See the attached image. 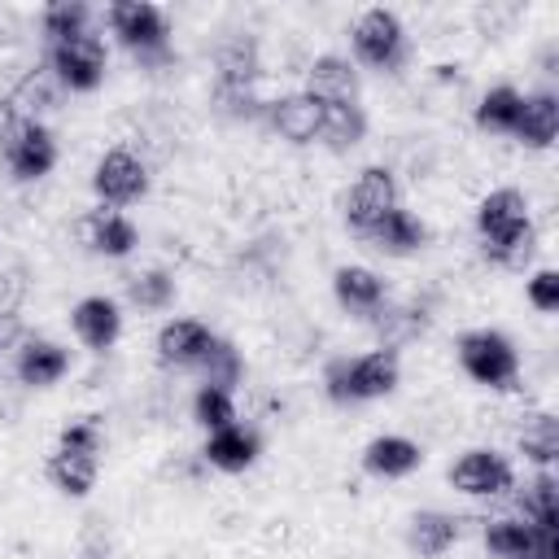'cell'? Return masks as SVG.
<instances>
[{
    "label": "cell",
    "instance_id": "484cf974",
    "mask_svg": "<svg viewBox=\"0 0 559 559\" xmlns=\"http://www.w3.org/2000/svg\"><path fill=\"white\" fill-rule=\"evenodd\" d=\"M520 100H524V92H515L511 83L489 87L480 96V105H476V127L480 131H493V135H511L515 122H520Z\"/></svg>",
    "mask_w": 559,
    "mask_h": 559
},
{
    "label": "cell",
    "instance_id": "d6a6232c",
    "mask_svg": "<svg viewBox=\"0 0 559 559\" xmlns=\"http://www.w3.org/2000/svg\"><path fill=\"white\" fill-rule=\"evenodd\" d=\"M192 419L205 428V432H218L227 424H236V397L218 384H201L192 393Z\"/></svg>",
    "mask_w": 559,
    "mask_h": 559
},
{
    "label": "cell",
    "instance_id": "83f0119b",
    "mask_svg": "<svg viewBox=\"0 0 559 559\" xmlns=\"http://www.w3.org/2000/svg\"><path fill=\"white\" fill-rule=\"evenodd\" d=\"M57 96H61V83L52 79V70H48V66L31 70V74L9 92V100H13V109H17L22 118H39V109H52V105H57Z\"/></svg>",
    "mask_w": 559,
    "mask_h": 559
},
{
    "label": "cell",
    "instance_id": "f546056e",
    "mask_svg": "<svg viewBox=\"0 0 559 559\" xmlns=\"http://www.w3.org/2000/svg\"><path fill=\"white\" fill-rule=\"evenodd\" d=\"M555 493H559V480L550 476V467H542V472L520 489V520H528V524H559Z\"/></svg>",
    "mask_w": 559,
    "mask_h": 559
},
{
    "label": "cell",
    "instance_id": "d590c367",
    "mask_svg": "<svg viewBox=\"0 0 559 559\" xmlns=\"http://www.w3.org/2000/svg\"><path fill=\"white\" fill-rule=\"evenodd\" d=\"M524 297H528L533 310L555 314V310H559V271H555V266H542V271L524 284Z\"/></svg>",
    "mask_w": 559,
    "mask_h": 559
},
{
    "label": "cell",
    "instance_id": "3957f363",
    "mask_svg": "<svg viewBox=\"0 0 559 559\" xmlns=\"http://www.w3.org/2000/svg\"><path fill=\"white\" fill-rule=\"evenodd\" d=\"M402 380V367H397V349H367V354H354V358H332L323 367V393L336 402V406H358V402H376V397H389Z\"/></svg>",
    "mask_w": 559,
    "mask_h": 559
},
{
    "label": "cell",
    "instance_id": "52a82bcc",
    "mask_svg": "<svg viewBox=\"0 0 559 559\" xmlns=\"http://www.w3.org/2000/svg\"><path fill=\"white\" fill-rule=\"evenodd\" d=\"M0 166L13 179H22V183L44 179L57 166V140H52V131L39 118H17L13 127L0 131Z\"/></svg>",
    "mask_w": 559,
    "mask_h": 559
},
{
    "label": "cell",
    "instance_id": "8fae6325",
    "mask_svg": "<svg viewBox=\"0 0 559 559\" xmlns=\"http://www.w3.org/2000/svg\"><path fill=\"white\" fill-rule=\"evenodd\" d=\"M92 192L100 197V205H109V210H118V205H131V201H140L144 192H148V166L131 153V148H109V153H100V162H96V170H92Z\"/></svg>",
    "mask_w": 559,
    "mask_h": 559
},
{
    "label": "cell",
    "instance_id": "d6986e66",
    "mask_svg": "<svg viewBox=\"0 0 559 559\" xmlns=\"http://www.w3.org/2000/svg\"><path fill=\"white\" fill-rule=\"evenodd\" d=\"M201 454H205L210 467H218V472H245V467L258 463L262 437H258L253 428H245V424H227V428H218V432L205 437V450H201Z\"/></svg>",
    "mask_w": 559,
    "mask_h": 559
},
{
    "label": "cell",
    "instance_id": "e575fe53",
    "mask_svg": "<svg viewBox=\"0 0 559 559\" xmlns=\"http://www.w3.org/2000/svg\"><path fill=\"white\" fill-rule=\"evenodd\" d=\"M266 100H258L253 83H214V109L227 118H258Z\"/></svg>",
    "mask_w": 559,
    "mask_h": 559
},
{
    "label": "cell",
    "instance_id": "e0dca14e",
    "mask_svg": "<svg viewBox=\"0 0 559 559\" xmlns=\"http://www.w3.org/2000/svg\"><path fill=\"white\" fill-rule=\"evenodd\" d=\"M424 463V450L402 437V432H380L362 445V467L371 476H384V480H397V476H411L415 467Z\"/></svg>",
    "mask_w": 559,
    "mask_h": 559
},
{
    "label": "cell",
    "instance_id": "5bb4252c",
    "mask_svg": "<svg viewBox=\"0 0 559 559\" xmlns=\"http://www.w3.org/2000/svg\"><path fill=\"white\" fill-rule=\"evenodd\" d=\"M332 293H336V301H341L349 314H358V319H376V314L389 306L384 280H380L371 266H358V262L332 271Z\"/></svg>",
    "mask_w": 559,
    "mask_h": 559
},
{
    "label": "cell",
    "instance_id": "7402d4cb",
    "mask_svg": "<svg viewBox=\"0 0 559 559\" xmlns=\"http://www.w3.org/2000/svg\"><path fill=\"white\" fill-rule=\"evenodd\" d=\"M459 533H463V528H459V515L428 507V511H415V515H411L406 542H411V550H415L419 559H441V555L459 542Z\"/></svg>",
    "mask_w": 559,
    "mask_h": 559
},
{
    "label": "cell",
    "instance_id": "7a4b0ae2",
    "mask_svg": "<svg viewBox=\"0 0 559 559\" xmlns=\"http://www.w3.org/2000/svg\"><path fill=\"white\" fill-rule=\"evenodd\" d=\"M100 450H105L100 415H83V419L66 424L48 454V480L70 498H87L100 476Z\"/></svg>",
    "mask_w": 559,
    "mask_h": 559
},
{
    "label": "cell",
    "instance_id": "7c38bea8",
    "mask_svg": "<svg viewBox=\"0 0 559 559\" xmlns=\"http://www.w3.org/2000/svg\"><path fill=\"white\" fill-rule=\"evenodd\" d=\"M262 118L271 122V131H280L288 144H314L319 127H323V100L310 92H288L262 105Z\"/></svg>",
    "mask_w": 559,
    "mask_h": 559
},
{
    "label": "cell",
    "instance_id": "d4e9b609",
    "mask_svg": "<svg viewBox=\"0 0 559 559\" xmlns=\"http://www.w3.org/2000/svg\"><path fill=\"white\" fill-rule=\"evenodd\" d=\"M485 550L493 559H533V524L520 515H498L485 524Z\"/></svg>",
    "mask_w": 559,
    "mask_h": 559
},
{
    "label": "cell",
    "instance_id": "8d00e7d4",
    "mask_svg": "<svg viewBox=\"0 0 559 559\" xmlns=\"http://www.w3.org/2000/svg\"><path fill=\"white\" fill-rule=\"evenodd\" d=\"M22 297H26L22 271H4L0 275V328H13V319L22 310Z\"/></svg>",
    "mask_w": 559,
    "mask_h": 559
},
{
    "label": "cell",
    "instance_id": "44dd1931",
    "mask_svg": "<svg viewBox=\"0 0 559 559\" xmlns=\"http://www.w3.org/2000/svg\"><path fill=\"white\" fill-rule=\"evenodd\" d=\"M306 92L319 100H358V70L341 52H323L306 70Z\"/></svg>",
    "mask_w": 559,
    "mask_h": 559
},
{
    "label": "cell",
    "instance_id": "603a6c76",
    "mask_svg": "<svg viewBox=\"0 0 559 559\" xmlns=\"http://www.w3.org/2000/svg\"><path fill=\"white\" fill-rule=\"evenodd\" d=\"M367 240L380 249V253H393V258H406V253H415V249H424L428 245V227L411 214V210H389L371 231H367Z\"/></svg>",
    "mask_w": 559,
    "mask_h": 559
},
{
    "label": "cell",
    "instance_id": "9c48e42d",
    "mask_svg": "<svg viewBox=\"0 0 559 559\" xmlns=\"http://www.w3.org/2000/svg\"><path fill=\"white\" fill-rule=\"evenodd\" d=\"M397 210V179L389 166H362L358 179L349 183L345 192V223L358 240H367V231L389 214Z\"/></svg>",
    "mask_w": 559,
    "mask_h": 559
},
{
    "label": "cell",
    "instance_id": "2e32d148",
    "mask_svg": "<svg viewBox=\"0 0 559 559\" xmlns=\"http://www.w3.org/2000/svg\"><path fill=\"white\" fill-rule=\"evenodd\" d=\"M66 371H70V354H66V345H57L48 336H31L17 349V362H13V376L26 389H52Z\"/></svg>",
    "mask_w": 559,
    "mask_h": 559
},
{
    "label": "cell",
    "instance_id": "8992f818",
    "mask_svg": "<svg viewBox=\"0 0 559 559\" xmlns=\"http://www.w3.org/2000/svg\"><path fill=\"white\" fill-rule=\"evenodd\" d=\"M459 362L463 371L485 389H511L520 380V354L507 332L498 328H472L459 336Z\"/></svg>",
    "mask_w": 559,
    "mask_h": 559
},
{
    "label": "cell",
    "instance_id": "9a60e30c",
    "mask_svg": "<svg viewBox=\"0 0 559 559\" xmlns=\"http://www.w3.org/2000/svg\"><path fill=\"white\" fill-rule=\"evenodd\" d=\"M210 345H214V332L201 319H170L153 341L162 367H197L210 354Z\"/></svg>",
    "mask_w": 559,
    "mask_h": 559
},
{
    "label": "cell",
    "instance_id": "6da1fadb",
    "mask_svg": "<svg viewBox=\"0 0 559 559\" xmlns=\"http://www.w3.org/2000/svg\"><path fill=\"white\" fill-rule=\"evenodd\" d=\"M476 231H480V249L489 262L498 266H524L533 253V218H528V197L520 188H493L480 205H476Z\"/></svg>",
    "mask_w": 559,
    "mask_h": 559
},
{
    "label": "cell",
    "instance_id": "1f68e13d",
    "mask_svg": "<svg viewBox=\"0 0 559 559\" xmlns=\"http://www.w3.org/2000/svg\"><path fill=\"white\" fill-rule=\"evenodd\" d=\"M520 454H524L528 463H537V467H550V463L559 459V424H555V415H533V419L524 424V432H520Z\"/></svg>",
    "mask_w": 559,
    "mask_h": 559
},
{
    "label": "cell",
    "instance_id": "f1b7e54d",
    "mask_svg": "<svg viewBox=\"0 0 559 559\" xmlns=\"http://www.w3.org/2000/svg\"><path fill=\"white\" fill-rule=\"evenodd\" d=\"M197 371H201V384H218V389H227V393L245 380L240 349H236L231 341H223V336H214V345H210V354L197 362Z\"/></svg>",
    "mask_w": 559,
    "mask_h": 559
},
{
    "label": "cell",
    "instance_id": "30bf717a",
    "mask_svg": "<svg viewBox=\"0 0 559 559\" xmlns=\"http://www.w3.org/2000/svg\"><path fill=\"white\" fill-rule=\"evenodd\" d=\"M450 485L467 498H498L515 485V467L507 454H498L489 445H472L450 463Z\"/></svg>",
    "mask_w": 559,
    "mask_h": 559
},
{
    "label": "cell",
    "instance_id": "4fadbf2b",
    "mask_svg": "<svg viewBox=\"0 0 559 559\" xmlns=\"http://www.w3.org/2000/svg\"><path fill=\"white\" fill-rule=\"evenodd\" d=\"M70 328H74V336H79L87 349L105 354V349H114V341L122 336V310H118L114 297H105V293H87V297L74 301V310H70Z\"/></svg>",
    "mask_w": 559,
    "mask_h": 559
},
{
    "label": "cell",
    "instance_id": "ac0fdd59",
    "mask_svg": "<svg viewBox=\"0 0 559 559\" xmlns=\"http://www.w3.org/2000/svg\"><path fill=\"white\" fill-rule=\"evenodd\" d=\"M83 236H87V249L105 253V258H127L140 245V227L127 214L109 210V205H100V210H92L83 218Z\"/></svg>",
    "mask_w": 559,
    "mask_h": 559
},
{
    "label": "cell",
    "instance_id": "4dcf8cb0",
    "mask_svg": "<svg viewBox=\"0 0 559 559\" xmlns=\"http://www.w3.org/2000/svg\"><path fill=\"white\" fill-rule=\"evenodd\" d=\"M127 297L131 306L140 310H166L175 301V275L166 266H148V271H135L127 280Z\"/></svg>",
    "mask_w": 559,
    "mask_h": 559
},
{
    "label": "cell",
    "instance_id": "277c9868",
    "mask_svg": "<svg viewBox=\"0 0 559 559\" xmlns=\"http://www.w3.org/2000/svg\"><path fill=\"white\" fill-rule=\"evenodd\" d=\"M109 31L118 35V44L140 61V66H166L170 52V22L157 4L148 0H118L109 4Z\"/></svg>",
    "mask_w": 559,
    "mask_h": 559
},
{
    "label": "cell",
    "instance_id": "cb8c5ba5",
    "mask_svg": "<svg viewBox=\"0 0 559 559\" xmlns=\"http://www.w3.org/2000/svg\"><path fill=\"white\" fill-rule=\"evenodd\" d=\"M367 135V114L358 100H323V127H319V144H328L332 153L354 148Z\"/></svg>",
    "mask_w": 559,
    "mask_h": 559
},
{
    "label": "cell",
    "instance_id": "4316f807",
    "mask_svg": "<svg viewBox=\"0 0 559 559\" xmlns=\"http://www.w3.org/2000/svg\"><path fill=\"white\" fill-rule=\"evenodd\" d=\"M214 83H258V44H253V35H231L218 48Z\"/></svg>",
    "mask_w": 559,
    "mask_h": 559
},
{
    "label": "cell",
    "instance_id": "ba28073f",
    "mask_svg": "<svg viewBox=\"0 0 559 559\" xmlns=\"http://www.w3.org/2000/svg\"><path fill=\"white\" fill-rule=\"evenodd\" d=\"M48 70L61 83V92H96L109 70V48L100 35H74L61 44H48Z\"/></svg>",
    "mask_w": 559,
    "mask_h": 559
},
{
    "label": "cell",
    "instance_id": "5b68a950",
    "mask_svg": "<svg viewBox=\"0 0 559 559\" xmlns=\"http://www.w3.org/2000/svg\"><path fill=\"white\" fill-rule=\"evenodd\" d=\"M349 48H354V61L367 66V70H380V74H393L402 61H406V26L393 9H362L349 26Z\"/></svg>",
    "mask_w": 559,
    "mask_h": 559
},
{
    "label": "cell",
    "instance_id": "ffe728a7",
    "mask_svg": "<svg viewBox=\"0 0 559 559\" xmlns=\"http://www.w3.org/2000/svg\"><path fill=\"white\" fill-rule=\"evenodd\" d=\"M511 135H515L520 144H528V148H550L555 135H559V96H555L550 87L528 92V96L520 100V122H515Z\"/></svg>",
    "mask_w": 559,
    "mask_h": 559
},
{
    "label": "cell",
    "instance_id": "836d02e7",
    "mask_svg": "<svg viewBox=\"0 0 559 559\" xmlns=\"http://www.w3.org/2000/svg\"><path fill=\"white\" fill-rule=\"evenodd\" d=\"M39 31H44L48 44L87 35V4H79V0H57V4H48L44 17H39Z\"/></svg>",
    "mask_w": 559,
    "mask_h": 559
}]
</instances>
